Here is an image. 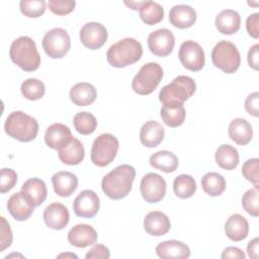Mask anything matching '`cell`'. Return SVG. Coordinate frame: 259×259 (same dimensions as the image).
<instances>
[{
    "mask_svg": "<svg viewBox=\"0 0 259 259\" xmlns=\"http://www.w3.org/2000/svg\"><path fill=\"white\" fill-rule=\"evenodd\" d=\"M135 177V168L128 164H122L102 178L101 188L109 198L121 199L131 192Z\"/></svg>",
    "mask_w": 259,
    "mask_h": 259,
    "instance_id": "6da1fadb",
    "label": "cell"
},
{
    "mask_svg": "<svg viewBox=\"0 0 259 259\" xmlns=\"http://www.w3.org/2000/svg\"><path fill=\"white\" fill-rule=\"evenodd\" d=\"M11 61L25 72L35 71L40 65V56L34 40L26 35L14 39L9 49Z\"/></svg>",
    "mask_w": 259,
    "mask_h": 259,
    "instance_id": "7a4b0ae2",
    "label": "cell"
},
{
    "mask_svg": "<svg viewBox=\"0 0 259 259\" xmlns=\"http://www.w3.org/2000/svg\"><path fill=\"white\" fill-rule=\"evenodd\" d=\"M143 55V47L134 37H125L111 45L106 53V60L112 67L124 68L138 62Z\"/></svg>",
    "mask_w": 259,
    "mask_h": 259,
    "instance_id": "3957f363",
    "label": "cell"
},
{
    "mask_svg": "<svg viewBox=\"0 0 259 259\" xmlns=\"http://www.w3.org/2000/svg\"><path fill=\"white\" fill-rule=\"evenodd\" d=\"M4 130L9 137L26 143L36 138L38 122L34 117L23 111H12L5 120Z\"/></svg>",
    "mask_w": 259,
    "mask_h": 259,
    "instance_id": "277c9868",
    "label": "cell"
},
{
    "mask_svg": "<svg viewBox=\"0 0 259 259\" xmlns=\"http://www.w3.org/2000/svg\"><path fill=\"white\" fill-rule=\"evenodd\" d=\"M195 90L194 80L191 77L180 75L161 89L159 100L163 105H181L194 94Z\"/></svg>",
    "mask_w": 259,
    "mask_h": 259,
    "instance_id": "5b68a950",
    "label": "cell"
},
{
    "mask_svg": "<svg viewBox=\"0 0 259 259\" xmlns=\"http://www.w3.org/2000/svg\"><path fill=\"white\" fill-rule=\"evenodd\" d=\"M163 78V69L158 63L150 62L141 67L132 82L133 90L140 95L151 94Z\"/></svg>",
    "mask_w": 259,
    "mask_h": 259,
    "instance_id": "8992f818",
    "label": "cell"
},
{
    "mask_svg": "<svg viewBox=\"0 0 259 259\" xmlns=\"http://www.w3.org/2000/svg\"><path fill=\"white\" fill-rule=\"evenodd\" d=\"M212 64L224 73H235L241 63L240 53L237 47L229 40H220L211 52Z\"/></svg>",
    "mask_w": 259,
    "mask_h": 259,
    "instance_id": "52a82bcc",
    "label": "cell"
},
{
    "mask_svg": "<svg viewBox=\"0 0 259 259\" xmlns=\"http://www.w3.org/2000/svg\"><path fill=\"white\" fill-rule=\"evenodd\" d=\"M119 143L116 137L111 134H102L98 136L91 148V161L98 167L109 165L116 157Z\"/></svg>",
    "mask_w": 259,
    "mask_h": 259,
    "instance_id": "ba28073f",
    "label": "cell"
},
{
    "mask_svg": "<svg viewBox=\"0 0 259 259\" xmlns=\"http://www.w3.org/2000/svg\"><path fill=\"white\" fill-rule=\"evenodd\" d=\"M42 49L52 59H61L69 52L71 39L69 33L61 27H55L46 32L41 40Z\"/></svg>",
    "mask_w": 259,
    "mask_h": 259,
    "instance_id": "9c48e42d",
    "label": "cell"
},
{
    "mask_svg": "<svg viewBox=\"0 0 259 259\" xmlns=\"http://www.w3.org/2000/svg\"><path fill=\"white\" fill-rule=\"evenodd\" d=\"M180 63L189 71L197 72L204 67V52L199 44L194 40H186L181 44L178 52Z\"/></svg>",
    "mask_w": 259,
    "mask_h": 259,
    "instance_id": "30bf717a",
    "label": "cell"
},
{
    "mask_svg": "<svg viewBox=\"0 0 259 259\" xmlns=\"http://www.w3.org/2000/svg\"><path fill=\"white\" fill-rule=\"evenodd\" d=\"M141 194L146 202L156 203L161 201L166 194V181L157 173H147L140 184Z\"/></svg>",
    "mask_w": 259,
    "mask_h": 259,
    "instance_id": "8fae6325",
    "label": "cell"
},
{
    "mask_svg": "<svg viewBox=\"0 0 259 259\" xmlns=\"http://www.w3.org/2000/svg\"><path fill=\"white\" fill-rule=\"evenodd\" d=\"M175 46V36L168 28L152 31L148 36V47L152 54L158 57L170 55Z\"/></svg>",
    "mask_w": 259,
    "mask_h": 259,
    "instance_id": "7c38bea8",
    "label": "cell"
},
{
    "mask_svg": "<svg viewBox=\"0 0 259 259\" xmlns=\"http://www.w3.org/2000/svg\"><path fill=\"white\" fill-rule=\"evenodd\" d=\"M81 42L89 50L100 49L107 39V30L99 22L91 21L85 23L79 33Z\"/></svg>",
    "mask_w": 259,
    "mask_h": 259,
    "instance_id": "4fadbf2b",
    "label": "cell"
},
{
    "mask_svg": "<svg viewBox=\"0 0 259 259\" xmlns=\"http://www.w3.org/2000/svg\"><path fill=\"white\" fill-rule=\"evenodd\" d=\"M100 201L98 195L90 189L81 191L73 202V209L80 218H93L99 210Z\"/></svg>",
    "mask_w": 259,
    "mask_h": 259,
    "instance_id": "5bb4252c",
    "label": "cell"
},
{
    "mask_svg": "<svg viewBox=\"0 0 259 259\" xmlns=\"http://www.w3.org/2000/svg\"><path fill=\"white\" fill-rule=\"evenodd\" d=\"M73 139L71 130L63 123L51 124L45 134V142L47 146L53 150H61L66 147Z\"/></svg>",
    "mask_w": 259,
    "mask_h": 259,
    "instance_id": "9a60e30c",
    "label": "cell"
},
{
    "mask_svg": "<svg viewBox=\"0 0 259 259\" xmlns=\"http://www.w3.org/2000/svg\"><path fill=\"white\" fill-rule=\"evenodd\" d=\"M21 192L33 207L39 206L46 200L48 194L46 183L37 177L27 179L21 186Z\"/></svg>",
    "mask_w": 259,
    "mask_h": 259,
    "instance_id": "2e32d148",
    "label": "cell"
},
{
    "mask_svg": "<svg viewBox=\"0 0 259 259\" xmlns=\"http://www.w3.org/2000/svg\"><path fill=\"white\" fill-rule=\"evenodd\" d=\"M69 220L70 214L67 206L60 202H53L44 210V221L46 225L53 230H62L66 228Z\"/></svg>",
    "mask_w": 259,
    "mask_h": 259,
    "instance_id": "e0dca14e",
    "label": "cell"
},
{
    "mask_svg": "<svg viewBox=\"0 0 259 259\" xmlns=\"http://www.w3.org/2000/svg\"><path fill=\"white\" fill-rule=\"evenodd\" d=\"M68 241L77 248H86L97 242V233L89 225L78 224L69 231Z\"/></svg>",
    "mask_w": 259,
    "mask_h": 259,
    "instance_id": "ac0fdd59",
    "label": "cell"
},
{
    "mask_svg": "<svg viewBox=\"0 0 259 259\" xmlns=\"http://www.w3.org/2000/svg\"><path fill=\"white\" fill-rule=\"evenodd\" d=\"M170 220L162 211H150L144 219V229L151 236L159 237L166 235L170 231Z\"/></svg>",
    "mask_w": 259,
    "mask_h": 259,
    "instance_id": "d6986e66",
    "label": "cell"
},
{
    "mask_svg": "<svg viewBox=\"0 0 259 259\" xmlns=\"http://www.w3.org/2000/svg\"><path fill=\"white\" fill-rule=\"evenodd\" d=\"M170 23L178 28H188L196 21V11L189 5L178 4L169 12Z\"/></svg>",
    "mask_w": 259,
    "mask_h": 259,
    "instance_id": "ffe728a7",
    "label": "cell"
},
{
    "mask_svg": "<svg viewBox=\"0 0 259 259\" xmlns=\"http://www.w3.org/2000/svg\"><path fill=\"white\" fill-rule=\"evenodd\" d=\"M156 254L163 259H185L190 256V249L181 241L168 240L157 245Z\"/></svg>",
    "mask_w": 259,
    "mask_h": 259,
    "instance_id": "44dd1931",
    "label": "cell"
},
{
    "mask_svg": "<svg viewBox=\"0 0 259 259\" xmlns=\"http://www.w3.org/2000/svg\"><path fill=\"white\" fill-rule=\"evenodd\" d=\"M165 130L157 120H149L143 124L140 131V141L147 148H155L162 143Z\"/></svg>",
    "mask_w": 259,
    "mask_h": 259,
    "instance_id": "7402d4cb",
    "label": "cell"
},
{
    "mask_svg": "<svg viewBox=\"0 0 259 259\" xmlns=\"http://www.w3.org/2000/svg\"><path fill=\"white\" fill-rule=\"evenodd\" d=\"M52 183L54 191L62 197L70 196L78 187V178L68 171H60L53 175Z\"/></svg>",
    "mask_w": 259,
    "mask_h": 259,
    "instance_id": "603a6c76",
    "label": "cell"
},
{
    "mask_svg": "<svg viewBox=\"0 0 259 259\" xmlns=\"http://www.w3.org/2000/svg\"><path fill=\"white\" fill-rule=\"evenodd\" d=\"M214 24L219 32L229 35L234 34L240 28L241 16L236 10L224 9L217 15Z\"/></svg>",
    "mask_w": 259,
    "mask_h": 259,
    "instance_id": "cb8c5ba5",
    "label": "cell"
},
{
    "mask_svg": "<svg viewBox=\"0 0 259 259\" xmlns=\"http://www.w3.org/2000/svg\"><path fill=\"white\" fill-rule=\"evenodd\" d=\"M229 136L233 142L244 146L251 142L253 137V128L250 122L242 117L234 118L229 125Z\"/></svg>",
    "mask_w": 259,
    "mask_h": 259,
    "instance_id": "d4e9b609",
    "label": "cell"
},
{
    "mask_svg": "<svg viewBox=\"0 0 259 259\" xmlns=\"http://www.w3.org/2000/svg\"><path fill=\"white\" fill-rule=\"evenodd\" d=\"M33 208L34 207L28 203L21 191L13 193L7 202V209L9 213L19 222L29 219L33 212Z\"/></svg>",
    "mask_w": 259,
    "mask_h": 259,
    "instance_id": "484cf974",
    "label": "cell"
},
{
    "mask_svg": "<svg viewBox=\"0 0 259 259\" xmlns=\"http://www.w3.org/2000/svg\"><path fill=\"white\" fill-rule=\"evenodd\" d=\"M225 233L227 237L234 242H240L244 240L249 233L248 221L239 213L232 214L226 221Z\"/></svg>",
    "mask_w": 259,
    "mask_h": 259,
    "instance_id": "4316f807",
    "label": "cell"
},
{
    "mask_svg": "<svg viewBox=\"0 0 259 259\" xmlns=\"http://www.w3.org/2000/svg\"><path fill=\"white\" fill-rule=\"evenodd\" d=\"M96 95L95 87L87 82L77 83L70 89V98L78 106L90 105L95 101Z\"/></svg>",
    "mask_w": 259,
    "mask_h": 259,
    "instance_id": "83f0119b",
    "label": "cell"
},
{
    "mask_svg": "<svg viewBox=\"0 0 259 259\" xmlns=\"http://www.w3.org/2000/svg\"><path fill=\"white\" fill-rule=\"evenodd\" d=\"M58 156L61 162L66 165H78L83 161L85 156L84 146L78 139L73 137L72 141L66 147L58 151Z\"/></svg>",
    "mask_w": 259,
    "mask_h": 259,
    "instance_id": "f1b7e54d",
    "label": "cell"
},
{
    "mask_svg": "<svg viewBox=\"0 0 259 259\" xmlns=\"http://www.w3.org/2000/svg\"><path fill=\"white\" fill-rule=\"evenodd\" d=\"M150 165L156 169H159L165 173L174 172L178 167V158L177 156L167 150L159 151L151 155L149 159Z\"/></svg>",
    "mask_w": 259,
    "mask_h": 259,
    "instance_id": "f546056e",
    "label": "cell"
},
{
    "mask_svg": "<svg viewBox=\"0 0 259 259\" xmlns=\"http://www.w3.org/2000/svg\"><path fill=\"white\" fill-rule=\"evenodd\" d=\"M214 158L217 164L225 170H233L239 164L238 150L229 144L221 145L215 151Z\"/></svg>",
    "mask_w": 259,
    "mask_h": 259,
    "instance_id": "4dcf8cb0",
    "label": "cell"
},
{
    "mask_svg": "<svg viewBox=\"0 0 259 259\" xmlns=\"http://www.w3.org/2000/svg\"><path fill=\"white\" fill-rule=\"evenodd\" d=\"M160 115L164 123L170 127H177L184 122L185 108L181 105H163L160 110Z\"/></svg>",
    "mask_w": 259,
    "mask_h": 259,
    "instance_id": "1f68e13d",
    "label": "cell"
},
{
    "mask_svg": "<svg viewBox=\"0 0 259 259\" xmlns=\"http://www.w3.org/2000/svg\"><path fill=\"white\" fill-rule=\"evenodd\" d=\"M201 186L209 196H219L226 189V180L223 175L217 172H208L201 178Z\"/></svg>",
    "mask_w": 259,
    "mask_h": 259,
    "instance_id": "d6a6232c",
    "label": "cell"
},
{
    "mask_svg": "<svg viewBox=\"0 0 259 259\" xmlns=\"http://www.w3.org/2000/svg\"><path fill=\"white\" fill-rule=\"evenodd\" d=\"M139 10L141 19L148 25L157 24L164 17L163 7L154 1L146 0Z\"/></svg>",
    "mask_w": 259,
    "mask_h": 259,
    "instance_id": "836d02e7",
    "label": "cell"
},
{
    "mask_svg": "<svg viewBox=\"0 0 259 259\" xmlns=\"http://www.w3.org/2000/svg\"><path fill=\"white\" fill-rule=\"evenodd\" d=\"M173 189L174 193L179 198H189L194 194L196 190V182L192 176L187 174H181L174 179Z\"/></svg>",
    "mask_w": 259,
    "mask_h": 259,
    "instance_id": "e575fe53",
    "label": "cell"
},
{
    "mask_svg": "<svg viewBox=\"0 0 259 259\" xmlns=\"http://www.w3.org/2000/svg\"><path fill=\"white\" fill-rule=\"evenodd\" d=\"M73 124L79 134L87 136L95 132L97 127V120L92 113L88 111H80L75 114Z\"/></svg>",
    "mask_w": 259,
    "mask_h": 259,
    "instance_id": "d590c367",
    "label": "cell"
},
{
    "mask_svg": "<svg viewBox=\"0 0 259 259\" xmlns=\"http://www.w3.org/2000/svg\"><path fill=\"white\" fill-rule=\"evenodd\" d=\"M20 90L24 98L28 100H37L45 95L46 87L42 81L36 78H29L22 82Z\"/></svg>",
    "mask_w": 259,
    "mask_h": 259,
    "instance_id": "8d00e7d4",
    "label": "cell"
},
{
    "mask_svg": "<svg viewBox=\"0 0 259 259\" xmlns=\"http://www.w3.org/2000/svg\"><path fill=\"white\" fill-rule=\"evenodd\" d=\"M19 8L21 13L26 17L36 18L45 13L47 2L45 0H21Z\"/></svg>",
    "mask_w": 259,
    "mask_h": 259,
    "instance_id": "74e56055",
    "label": "cell"
},
{
    "mask_svg": "<svg viewBox=\"0 0 259 259\" xmlns=\"http://www.w3.org/2000/svg\"><path fill=\"white\" fill-rule=\"evenodd\" d=\"M259 191L257 187L248 189L242 197V206L247 213L252 217L259 215V200H258Z\"/></svg>",
    "mask_w": 259,
    "mask_h": 259,
    "instance_id": "f35d334b",
    "label": "cell"
},
{
    "mask_svg": "<svg viewBox=\"0 0 259 259\" xmlns=\"http://www.w3.org/2000/svg\"><path fill=\"white\" fill-rule=\"evenodd\" d=\"M243 176L254 184V187H259V160L252 158L247 160L242 166Z\"/></svg>",
    "mask_w": 259,
    "mask_h": 259,
    "instance_id": "ab89813d",
    "label": "cell"
},
{
    "mask_svg": "<svg viewBox=\"0 0 259 259\" xmlns=\"http://www.w3.org/2000/svg\"><path fill=\"white\" fill-rule=\"evenodd\" d=\"M74 0H50L48 6L50 10L57 15H66L71 13L75 8Z\"/></svg>",
    "mask_w": 259,
    "mask_h": 259,
    "instance_id": "60d3db41",
    "label": "cell"
},
{
    "mask_svg": "<svg viewBox=\"0 0 259 259\" xmlns=\"http://www.w3.org/2000/svg\"><path fill=\"white\" fill-rule=\"evenodd\" d=\"M17 182V174L11 168H3L1 169V184H0V192L5 193L11 190Z\"/></svg>",
    "mask_w": 259,
    "mask_h": 259,
    "instance_id": "b9f144b4",
    "label": "cell"
},
{
    "mask_svg": "<svg viewBox=\"0 0 259 259\" xmlns=\"http://www.w3.org/2000/svg\"><path fill=\"white\" fill-rule=\"evenodd\" d=\"M0 252L10 247L12 243V232L9 224L4 217H1V231H0Z\"/></svg>",
    "mask_w": 259,
    "mask_h": 259,
    "instance_id": "7bdbcfd3",
    "label": "cell"
},
{
    "mask_svg": "<svg viewBox=\"0 0 259 259\" xmlns=\"http://www.w3.org/2000/svg\"><path fill=\"white\" fill-rule=\"evenodd\" d=\"M258 101H259V93L253 92L251 94H249L245 100V109L246 111L255 116L258 117L259 116V108H258Z\"/></svg>",
    "mask_w": 259,
    "mask_h": 259,
    "instance_id": "ee69618b",
    "label": "cell"
},
{
    "mask_svg": "<svg viewBox=\"0 0 259 259\" xmlns=\"http://www.w3.org/2000/svg\"><path fill=\"white\" fill-rule=\"evenodd\" d=\"M246 28L248 33L254 37H259V13L255 12L250 14L246 20Z\"/></svg>",
    "mask_w": 259,
    "mask_h": 259,
    "instance_id": "f6af8a7d",
    "label": "cell"
},
{
    "mask_svg": "<svg viewBox=\"0 0 259 259\" xmlns=\"http://www.w3.org/2000/svg\"><path fill=\"white\" fill-rule=\"evenodd\" d=\"M110 257V252L107 247L101 244H97L93 246L85 255L86 259H95V258H103L107 259Z\"/></svg>",
    "mask_w": 259,
    "mask_h": 259,
    "instance_id": "bcb514c9",
    "label": "cell"
},
{
    "mask_svg": "<svg viewBox=\"0 0 259 259\" xmlns=\"http://www.w3.org/2000/svg\"><path fill=\"white\" fill-rule=\"evenodd\" d=\"M247 59H248V64L252 69L254 70L259 69V45L258 44H255L250 48Z\"/></svg>",
    "mask_w": 259,
    "mask_h": 259,
    "instance_id": "7dc6e473",
    "label": "cell"
},
{
    "mask_svg": "<svg viewBox=\"0 0 259 259\" xmlns=\"http://www.w3.org/2000/svg\"><path fill=\"white\" fill-rule=\"evenodd\" d=\"M221 257L223 259H226V258L244 259L245 258V253L241 249H239L238 247H228L223 251Z\"/></svg>",
    "mask_w": 259,
    "mask_h": 259,
    "instance_id": "c3c4849f",
    "label": "cell"
},
{
    "mask_svg": "<svg viewBox=\"0 0 259 259\" xmlns=\"http://www.w3.org/2000/svg\"><path fill=\"white\" fill-rule=\"evenodd\" d=\"M247 252H248V256L250 258H258L259 255V239L258 237L254 238L253 240H251L247 246Z\"/></svg>",
    "mask_w": 259,
    "mask_h": 259,
    "instance_id": "681fc988",
    "label": "cell"
},
{
    "mask_svg": "<svg viewBox=\"0 0 259 259\" xmlns=\"http://www.w3.org/2000/svg\"><path fill=\"white\" fill-rule=\"evenodd\" d=\"M145 1H124V4L128 6L133 10H138L141 8V6L144 4Z\"/></svg>",
    "mask_w": 259,
    "mask_h": 259,
    "instance_id": "f907efd6",
    "label": "cell"
},
{
    "mask_svg": "<svg viewBox=\"0 0 259 259\" xmlns=\"http://www.w3.org/2000/svg\"><path fill=\"white\" fill-rule=\"evenodd\" d=\"M63 257H65V258H68V257H70V258H77V256L75 254H73V253H63V254H60L58 256V258H63Z\"/></svg>",
    "mask_w": 259,
    "mask_h": 259,
    "instance_id": "816d5d0a",
    "label": "cell"
}]
</instances>
